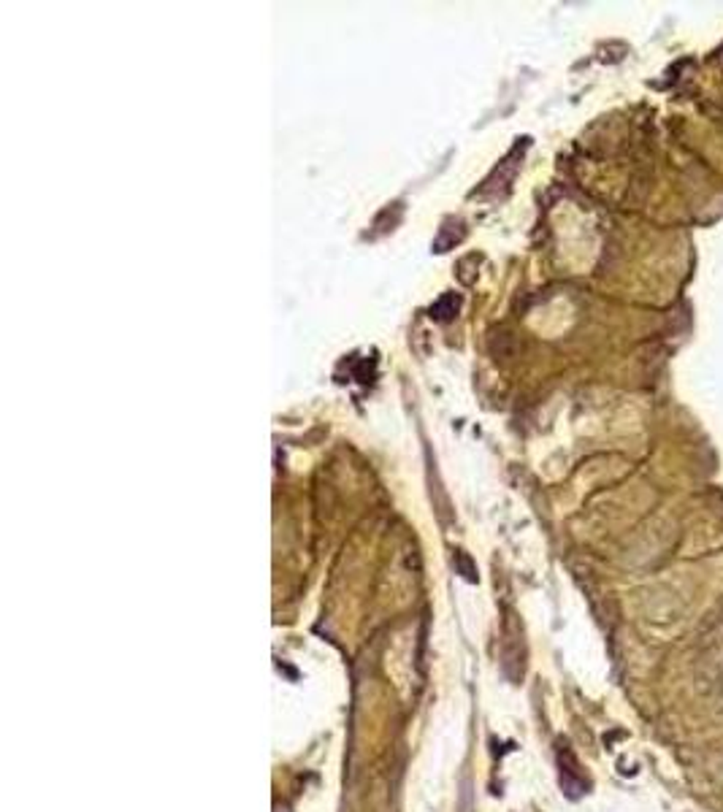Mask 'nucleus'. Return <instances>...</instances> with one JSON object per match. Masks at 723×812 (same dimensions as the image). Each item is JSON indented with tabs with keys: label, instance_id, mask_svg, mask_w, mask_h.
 <instances>
[{
	"label": "nucleus",
	"instance_id": "f257e3e1",
	"mask_svg": "<svg viewBox=\"0 0 723 812\" xmlns=\"http://www.w3.org/2000/svg\"><path fill=\"white\" fill-rule=\"evenodd\" d=\"M558 766H561V785L569 796H580L588 790V777L580 772V764H577L574 753L566 745H561L558 750Z\"/></svg>",
	"mask_w": 723,
	"mask_h": 812
},
{
	"label": "nucleus",
	"instance_id": "f03ea898",
	"mask_svg": "<svg viewBox=\"0 0 723 812\" xmlns=\"http://www.w3.org/2000/svg\"><path fill=\"white\" fill-rule=\"evenodd\" d=\"M456 563H458V572H461V577H464V580H469V582H477V569L472 566L469 555L458 553V555H456Z\"/></svg>",
	"mask_w": 723,
	"mask_h": 812
},
{
	"label": "nucleus",
	"instance_id": "7ed1b4c3",
	"mask_svg": "<svg viewBox=\"0 0 723 812\" xmlns=\"http://www.w3.org/2000/svg\"><path fill=\"white\" fill-rule=\"evenodd\" d=\"M469 804H472V799H469V788H466V793H464V812H469Z\"/></svg>",
	"mask_w": 723,
	"mask_h": 812
}]
</instances>
